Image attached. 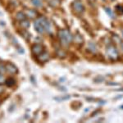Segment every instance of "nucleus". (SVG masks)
<instances>
[{"label": "nucleus", "instance_id": "20e7f679", "mask_svg": "<svg viewBox=\"0 0 123 123\" xmlns=\"http://www.w3.org/2000/svg\"><path fill=\"white\" fill-rule=\"evenodd\" d=\"M73 7H74V8L76 10L77 12H82L83 11V6L80 3H79V2H76V3H74V5H73Z\"/></svg>", "mask_w": 123, "mask_h": 123}, {"label": "nucleus", "instance_id": "39448f33", "mask_svg": "<svg viewBox=\"0 0 123 123\" xmlns=\"http://www.w3.org/2000/svg\"><path fill=\"white\" fill-rule=\"evenodd\" d=\"M32 3H34V5L36 6V7H41V6H42V2H41V0H32Z\"/></svg>", "mask_w": 123, "mask_h": 123}, {"label": "nucleus", "instance_id": "7ed1b4c3", "mask_svg": "<svg viewBox=\"0 0 123 123\" xmlns=\"http://www.w3.org/2000/svg\"><path fill=\"white\" fill-rule=\"evenodd\" d=\"M33 52L35 53V54H39V53H42V46L39 44H36L33 47Z\"/></svg>", "mask_w": 123, "mask_h": 123}, {"label": "nucleus", "instance_id": "f257e3e1", "mask_svg": "<svg viewBox=\"0 0 123 123\" xmlns=\"http://www.w3.org/2000/svg\"><path fill=\"white\" fill-rule=\"evenodd\" d=\"M34 25H35V30L39 33H43V31L50 32V30H51L50 24H49V22L46 19L43 18V17H41V18L38 19L37 21H35Z\"/></svg>", "mask_w": 123, "mask_h": 123}, {"label": "nucleus", "instance_id": "f03ea898", "mask_svg": "<svg viewBox=\"0 0 123 123\" xmlns=\"http://www.w3.org/2000/svg\"><path fill=\"white\" fill-rule=\"evenodd\" d=\"M59 36H60V39L62 41V43L65 44H68L72 39V36L67 31H61L59 32Z\"/></svg>", "mask_w": 123, "mask_h": 123}, {"label": "nucleus", "instance_id": "423d86ee", "mask_svg": "<svg viewBox=\"0 0 123 123\" xmlns=\"http://www.w3.org/2000/svg\"><path fill=\"white\" fill-rule=\"evenodd\" d=\"M3 80V77L2 76H0V82H2Z\"/></svg>", "mask_w": 123, "mask_h": 123}]
</instances>
